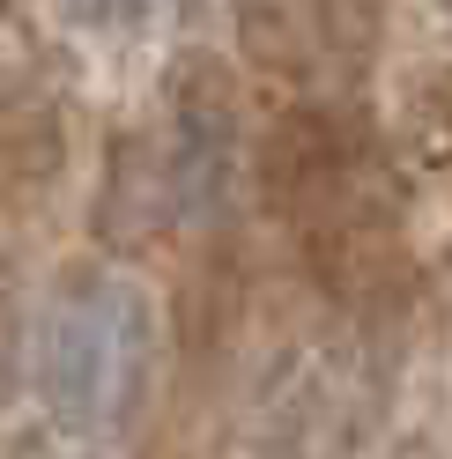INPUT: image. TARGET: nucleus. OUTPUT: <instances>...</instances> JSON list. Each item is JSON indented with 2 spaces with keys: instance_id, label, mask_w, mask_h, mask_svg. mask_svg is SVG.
Returning a JSON list of instances; mask_svg holds the SVG:
<instances>
[{
  "instance_id": "f257e3e1",
  "label": "nucleus",
  "mask_w": 452,
  "mask_h": 459,
  "mask_svg": "<svg viewBox=\"0 0 452 459\" xmlns=\"http://www.w3.org/2000/svg\"><path fill=\"white\" fill-rule=\"evenodd\" d=\"M156 378V304L126 274H74L38 311L30 385L67 437H111L149 400Z\"/></svg>"
}]
</instances>
